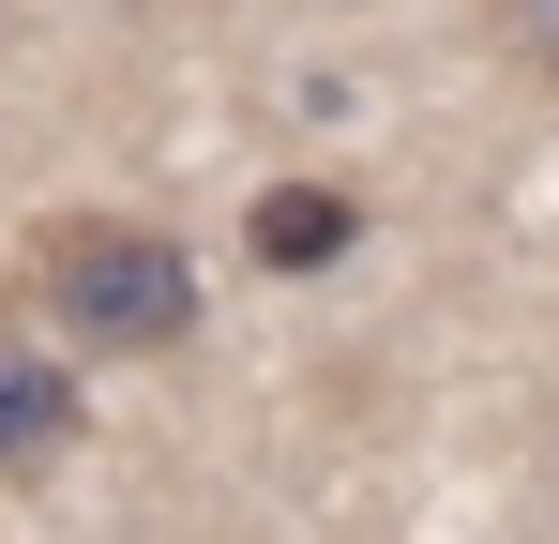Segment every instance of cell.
Here are the masks:
<instances>
[{"label": "cell", "instance_id": "obj_4", "mask_svg": "<svg viewBox=\"0 0 559 544\" xmlns=\"http://www.w3.org/2000/svg\"><path fill=\"white\" fill-rule=\"evenodd\" d=\"M514 15H530V46H545V61H559V0H514Z\"/></svg>", "mask_w": 559, "mask_h": 544}, {"label": "cell", "instance_id": "obj_1", "mask_svg": "<svg viewBox=\"0 0 559 544\" xmlns=\"http://www.w3.org/2000/svg\"><path fill=\"white\" fill-rule=\"evenodd\" d=\"M31 303H46V333L92 363H152L197 333V258L167 227H136V212H61L46 243H31Z\"/></svg>", "mask_w": 559, "mask_h": 544}, {"label": "cell", "instance_id": "obj_3", "mask_svg": "<svg viewBox=\"0 0 559 544\" xmlns=\"http://www.w3.org/2000/svg\"><path fill=\"white\" fill-rule=\"evenodd\" d=\"M76 424H92V409H76L61 363H46V348H0V469H61Z\"/></svg>", "mask_w": 559, "mask_h": 544}, {"label": "cell", "instance_id": "obj_2", "mask_svg": "<svg viewBox=\"0 0 559 544\" xmlns=\"http://www.w3.org/2000/svg\"><path fill=\"white\" fill-rule=\"evenodd\" d=\"M348 243H364V197H348V181H273V197L242 212V258L258 272H333Z\"/></svg>", "mask_w": 559, "mask_h": 544}]
</instances>
